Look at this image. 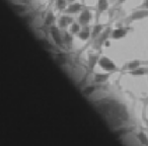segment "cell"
<instances>
[{"label":"cell","mask_w":148,"mask_h":146,"mask_svg":"<svg viewBox=\"0 0 148 146\" xmlns=\"http://www.w3.org/2000/svg\"><path fill=\"white\" fill-rule=\"evenodd\" d=\"M99 56L95 55V54H89L88 56V66H89V69H93L95 67V65L97 64L99 62Z\"/></svg>","instance_id":"15"},{"label":"cell","mask_w":148,"mask_h":146,"mask_svg":"<svg viewBox=\"0 0 148 146\" xmlns=\"http://www.w3.org/2000/svg\"><path fill=\"white\" fill-rule=\"evenodd\" d=\"M109 77H110L109 73H106V74H103V73H97V74L95 75L93 80H95V82L103 83V82H106V81L109 79Z\"/></svg>","instance_id":"14"},{"label":"cell","mask_w":148,"mask_h":146,"mask_svg":"<svg viewBox=\"0 0 148 146\" xmlns=\"http://www.w3.org/2000/svg\"><path fill=\"white\" fill-rule=\"evenodd\" d=\"M138 139H139V141L141 142L142 144H144L145 146L148 145V138H147V135H146L145 133H143V132L139 133V135H138Z\"/></svg>","instance_id":"21"},{"label":"cell","mask_w":148,"mask_h":146,"mask_svg":"<svg viewBox=\"0 0 148 146\" xmlns=\"http://www.w3.org/2000/svg\"><path fill=\"white\" fill-rule=\"evenodd\" d=\"M11 7H12L13 11H14L15 13H17L18 15H21V16H23V15H25L29 12V7H27V5L23 2L11 3Z\"/></svg>","instance_id":"6"},{"label":"cell","mask_w":148,"mask_h":146,"mask_svg":"<svg viewBox=\"0 0 148 146\" xmlns=\"http://www.w3.org/2000/svg\"><path fill=\"white\" fill-rule=\"evenodd\" d=\"M148 17V9H143L140 8L138 10L134 11L129 17H128V23H133V21H141V19H144Z\"/></svg>","instance_id":"4"},{"label":"cell","mask_w":148,"mask_h":146,"mask_svg":"<svg viewBox=\"0 0 148 146\" xmlns=\"http://www.w3.org/2000/svg\"><path fill=\"white\" fill-rule=\"evenodd\" d=\"M128 31H129L128 27H118V29L112 31L111 38L114 40H121L127 36Z\"/></svg>","instance_id":"8"},{"label":"cell","mask_w":148,"mask_h":146,"mask_svg":"<svg viewBox=\"0 0 148 146\" xmlns=\"http://www.w3.org/2000/svg\"><path fill=\"white\" fill-rule=\"evenodd\" d=\"M112 31H113V29H112L111 27H106V29H103V31L99 34V36L95 41V47L97 48V49H101V46L103 45V43H105L107 40H109V38L111 37Z\"/></svg>","instance_id":"1"},{"label":"cell","mask_w":148,"mask_h":146,"mask_svg":"<svg viewBox=\"0 0 148 146\" xmlns=\"http://www.w3.org/2000/svg\"><path fill=\"white\" fill-rule=\"evenodd\" d=\"M108 8H109V2H108V0H97V19H99V15L105 12Z\"/></svg>","instance_id":"10"},{"label":"cell","mask_w":148,"mask_h":146,"mask_svg":"<svg viewBox=\"0 0 148 146\" xmlns=\"http://www.w3.org/2000/svg\"><path fill=\"white\" fill-rule=\"evenodd\" d=\"M56 7L59 11H64L67 7V1L66 0H56Z\"/></svg>","instance_id":"20"},{"label":"cell","mask_w":148,"mask_h":146,"mask_svg":"<svg viewBox=\"0 0 148 146\" xmlns=\"http://www.w3.org/2000/svg\"><path fill=\"white\" fill-rule=\"evenodd\" d=\"M147 72H148L147 69L139 67V68H137V69H134V70H132V71H130V74L133 75V76H142V75H145Z\"/></svg>","instance_id":"17"},{"label":"cell","mask_w":148,"mask_h":146,"mask_svg":"<svg viewBox=\"0 0 148 146\" xmlns=\"http://www.w3.org/2000/svg\"><path fill=\"white\" fill-rule=\"evenodd\" d=\"M49 32H50V35H51L52 40L54 41V43L56 44L57 46H62L64 45V42H63V38H62V35L60 33V29L57 27V25H51L49 27Z\"/></svg>","instance_id":"2"},{"label":"cell","mask_w":148,"mask_h":146,"mask_svg":"<svg viewBox=\"0 0 148 146\" xmlns=\"http://www.w3.org/2000/svg\"><path fill=\"white\" fill-rule=\"evenodd\" d=\"M103 29H105V25H101V23H97V25H93L92 29H91V33H90V38H91V39H92V40L97 39V38L99 36V34L103 31Z\"/></svg>","instance_id":"12"},{"label":"cell","mask_w":148,"mask_h":146,"mask_svg":"<svg viewBox=\"0 0 148 146\" xmlns=\"http://www.w3.org/2000/svg\"><path fill=\"white\" fill-rule=\"evenodd\" d=\"M90 33H91V29L89 25H84L82 29H80L77 36L81 41H87V40L90 38Z\"/></svg>","instance_id":"11"},{"label":"cell","mask_w":148,"mask_h":146,"mask_svg":"<svg viewBox=\"0 0 148 146\" xmlns=\"http://www.w3.org/2000/svg\"><path fill=\"white\" fill-rule=\"evenodd\" d=\"M93 90H95V87H93V86H88V87H86L84 90H83V93H84V95H89V93H91Z\"/></svg>","instance_id":"22"},{"label":"cell","mask_w":148,"mask_h":146,"mask_svg":"<svg viewBox=\"0 0 148 146\" xmlns=\"http://www.w3.org/2000/svg\"><path fill=\"white\" fill-rule=\"evenodd\" d=\"M127 0H118V2H117V4L118 5H120V4H123V3H125Z\"/></svg>","instance_id":"24"},{"label":"cell","mask_w":148,"mask_h":146,"mask_svg":"<svg viewBox=\"0 0 148 146\" xmlns=\"http://www.w3.org/2000/svg\"><path fill=\"white\" fill-rule=\"evenodd\" d=\"M80 29H81V27H80V25H79L78 23L73 21V23L70 25V34H71L72 36L77 35V34L80 32Z\"/></svg>","instance_id":"18"},{"label":"cell","mask_w":148,"mask_h":146,"mask_svg":"<svg viewBox=\"0 0 148 146\" xmlns=\"http://www.w3.org/2000/svg\"><path fill=\"white\" fill-rule=\"evenodd\" d=\"M97 64L99 65V67H101L103 70H106V71L111 72V71H115V70H117V66H116V64L114 63L110 58L106 57V56H103V57L99 58V62H97Z\"/></svg>","instance_id":"3"},{"label":"cell","mask_w":148,"mask_h":146,"mask_svg":"<svg viewBox=\"0 0 148 146\" xmlns=\"http://www.w3.org/2000/svg\"><path fill=\"white\" fill-rule=\"evenodd\" d=\"M63 42L64 44H66L67 46H71L72 44V41H73V37H72V35L70 33H68V32H64L63 34Z\"/></svg>","instance_id":"19"},{"label":"cell","mask_w":148,"mask_h":146,"mask_svg":"<svg viewBox=\"0 0 148 146\" xmlns=\"http://www.w3.org/2000/svg\"><path fill=\"white\" fill-rule=\"evenodd\" d=\"M66 1H67V2H73L74 0H66Z\"/></svg>","instance_id":"25"},{"label":"cell","mask_w":148,"mask_h":146,"mask_svg":"<svg viewBox=\"0 0 148 146\" xmlns=\"http://www.w3.org/2000/svg\"><path fill=\"white\" fill-rule=\"evenodd\" d=\"M74 21V19L72 16H70V15L68 14H64V15H61V16L58 19V25L57 27H59L60 29H65L66 27H68L70 25H71L72 23Z\"/></svg>","instance_id":"7"},{"label":"cell","mask_w":148,"mask_h":146,"mask_svg":"<svg viewBox=\"0 0 148 146\" xmlns=\"http://www.w3.org/2000/svg\"><path fill=\"white\" fill-rule=\"evenodd\" d=\"M82 10V4L78 2L71 3L68 7H66V9L64 10L65 14H76L79 11Z\"/></svg>","instance_id":"9"},{"label":"cell","mask_w":148,"mask_h":146,"mask_svg":"<svg viewBox=\"0 0 148 146\" xmlns=\"http://www.w3.org/2000/svg\"><path fill=\"white\" fill-rule=\"evenodd\" d=\"M141 8L143 9H148V0H144V2L142 3Z\"/></svg>","instance_id":"23"},{"label":"cell","mask_w":148,"mask_h":146,"mask_svg":"<svg viewBox=\"0 0 148 146\" xmlns=\"http://www.w3.org/2000/svg\"><path fill=\"white\" fill-rule=\"evenodd\" d=\"M55 21H56V17H55V15H54V13L52 12V11H49V12H48V14L46 15L45 21H44V27H50L51 25H54Z\"/></svg>","instance_id":"13"},{"label":"cell","mask_w":148,"mask_h":146,"mask_svg":"<svg viewBox=\"0 0 148 146\" xmlns=\"http://www.w3.org/2000/svg\"><path fill=\"white\" fill-rule=\"evenodd\" d=\"M140 65H141V62H140L139 60H133V61H131V62H129V63L126 64V66L124 68H126V69L132 71V70L139 68Z\"/></svg>","instance_id":"16"},{"label":"cell","mask_w":148,"mask_h":146,"mask_svg":"<svg viewBox=\"0 0 148 146\" xmlns=\"http://www.w3.org/2000/svg\"><path fill=\"white\" fill-rule=\"evenodd\" d=\"M91 19H92V16H91V12L89 11V9H87V8L82 9L80 15L78 16V23L80 25H82V27L88 25Z\"/></svg>","instance_id":"5"}]
</instances>
